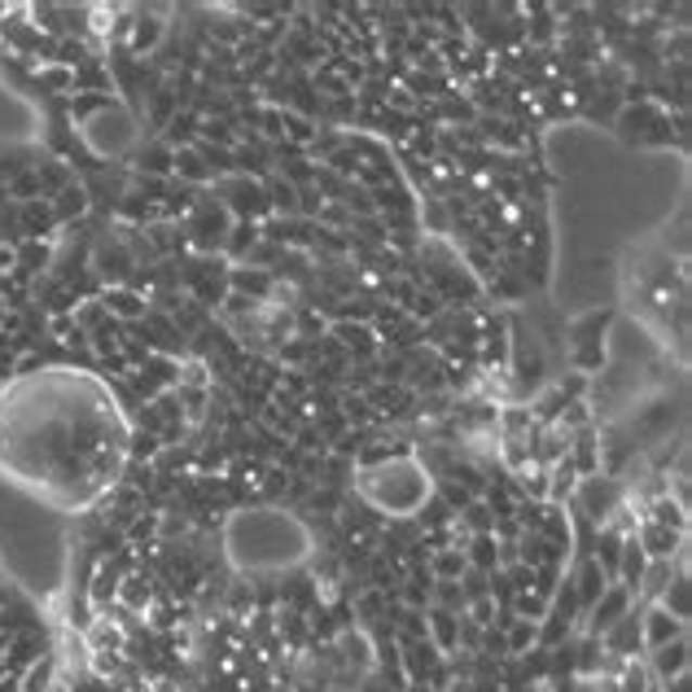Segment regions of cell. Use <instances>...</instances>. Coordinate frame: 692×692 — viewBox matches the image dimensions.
Returning <instances> with one entry per match:
<instances>
[{"label": "cell", "mask_w": 692, "mask_h": 692, "mask_svg": "<svg viewBox=\"0 0 692 692\" xmlns=\"http://www.w3.org/2000/svg\"><path fill=\"white\" fill-rule=\"evenodd\" d=\"M539 640H543V623H535V618H513L509 623V653H526Z\"/></svg>", "instance_id": "cell-19"}, {"label": "cell", "mask_w": 692, "mask_h": 692, "mask_svg": "<svg viewBox=\"0 0 692 692\" xmlns=\"http://www.w3.org/2000/svg\"><path fill=\"white\" fill-rule=\"evenodd\" d=\"M40 84L66 92V88H75V71H66V66H44V71H40Z\"/></svg>", "instance_id": "cell-23"}, {"label": "cell", "mask_w": 692, "mask_h": 692, "mask_svg": "<svg viewBox=\"0 0 692 692\" xmlns=\"http://www.w3.org/2000/svg\"><path fill=\"white\" fill-rule=\"evenodd\" d=\"M657 692H692L688 670H683V675H675V679H666V683H657Z\"/></svg>", "instance_id": "cell-24"}, {"label": "cell", "mask_w": 692, "mask_h": 692, "mask_svg": "<svg viewBox=\"0 0 692 692\" xmlns=\"http://www.w3.org/2000/svg\"><path fill=\"white\" fill-rule=\"evenodd\" d=\"M128 438L119 403L71 369H49L0 399V470L66 509L114 487Z\"/></svg>", "instance_id": "cell-1"}, {"label": "cell", "mask_w": 692, "mask_h": 692, "mask_svg": "<svg viewBox=\"0 0 692 692\" xmlns=\"http://www.w3.org/2000/svg\"><path fill=\"white\" fill-rule=\"evenodd\" d=\"M171 154H176V150H167L163 141H154L150 150H141V171H145V176H167V171H171Z\"/></svg>", "instance_id": "cell-22"}, {"label": "cell", "mask_w": 692, "mask_h": 692, "mask_svg": "<svg viewBox=\"0 0 692 692\" xmlns=\"http://www.w3.org/2000/svg\"><path fill=\"white\" fill-rule=\"evenodd\" d=\"M688 597H692V592H688V565H679V569H675V579L666 584V592L657 597V605H662L670 618L688 623V610H692V605H688Z\"/></svg>", "instance_id": "cell-15"}, {"label": "cell", "mask_w": 692, "mask_h": 692, "mask_svg": "<svg viewBox=\"0 0 692 692\" xmlns=\"http://www.w3.org/2000/svg\"><path fill=\"white\" fill-rule=\"evenodd\" d=\"M438 657H443V653H438L425 636H421V640H403V666H408L412 679H425V675L438 666Z\"/></svg>", "instance_id": "cell-16"}, {"label": "cell", "mask_w": 692, "mask_h": 692, "mask_svg": "<svg viewBox=\"0 0 692 692\" xmlns=\"http://www.w3.org/2000/svg\"><path fill=\"white\" fill-rule=\"evenodd\" d=\"M57 688V662L44 653L40 662L27 666V675L18 679V692H53Z\"/></svg>", "instance_id": "cell-17"}, {"label": "cell", "mask_w": 692, "mask_h": 692, "mask_svg": "<svg viewBox=\"0 0 692 692\" xmlns=\"http://www.w3.org/2000/svg\"><path fill=\"white\" fill-rule=\"evenodd\" d=\"M360 496H364L377 513L412 517V513H421V504H425L434 491H430L425 465H417V460L403 451V456H390V460H382V465H373V470L360 474Z\"/></svg>", "instance_id": "cell-3"}, {"label": "cell", "mask_w": 692, "mask_h": 692, "mask_svg": "<svg viewBox=\"0 0 692 692\" xmlns=\"http://www.w3.org/2000/svg\"><path fill=\"white\" fill-rule=\"evenodd\" d=\"M605 329H610L605 311H592V316L569 324V360L579 369H601V360H605Z\"/></svg>", "instance_id": "cell-6"}, {"label": "cell", "mask_w": 692, "mask_h": 692, "mask_svg": "<svg viewBox=\"0 0 692 692\" xmlns=\"http://www.w3.org/2000/svg\"><path fill=\"white\" fill-rule=\"evenodd\" d=\"M119 579H124V561L119 556H105L92 579H88V605L92 614H114V601H119Z\"/></svg>", "instance_id": "cell-8"}, {"label": "cell", "mask_w": 692, "mask_h": 692, "mask_svg": "<svg viewBox=\"0 0 692 692\" xmlns=\"http://www.w3.org/2000/svg\"><path fill=\"white\" fill-rule=\"evenodd\" d=\"M79 644L88 653H124L128 649V631H124V623L114 618V614H92L88 627H84V636H79Z\"/></svg>", "instance_id": "cell-9"}, {"label": "cell", "mask_w": 692, "mask_h": 692, "mask_svg": "<svg viewBox=\"0 0 692 692\" xmlns=\"http://www.w3.org/2000/svg\"><path fill=\"white\" fill-rule=\"evenodd\" d=\"M171 171H176V176H184V180H193V184L210 180V171H206V163L197 158V150H193V145H180V150L171 154Z\"/></svg>", "instance_id": "cell-21"}, {"label": "cell", "mask_w": 692, "mask_h": 692, "mask_svg": "<svg viewBox=\"0 0 692 692\" xmlns=\"http://www.w3.org/2000/svg\"><path fill=\"white\" fill-rule=\"evenodd\" d=\"M649 657V679L653 683H666V679H675V675H683L688 670V636H679V640H670V644H662V649H653V653H644Z\"/></svg>", "instance_id": "cell-12"}, {"label": "cell", "mask_w": 692, "mask_h": 692, "mask_svg": "<svg viewBox=\"0 0 692 692\" xmlns=\"http://www.w3.org/2000/svg\"><path fill=\"white\" fill-rule=\"evenodd\" d=\"M623 137L636 141V145H670V114L657 110L653 101H636L623 110V119H618Z\"/></svg>", "instance_id": "cell-5"}, {"label": "cell", "mask_w": 692, "mask_h": 692, "mask_svg": "<svg viewBox=\"0 0 692 692\" xmlns=\"http://www.w3.org/2000/svg\"><path fill=\"white\" fill-rule=\"evenodd\" d=\"M460 618H465V614H451V610L430 605V614H425V640L438 653H456L460 649Z\"/></svg>", "instance_id": "cell-13"}, {"label": "cell", "mask_w": 692, "mask_h": 692, "mask_svg": "<svg viewBox=\"0 0 692 692\" xmlns=\"http://www.w3.org/2000/svg\"><path fill=\"white\" fill-rule=\"evenodd\" d=\"M627 504V487L618 478H605V474H592V478H579L574 487V509L584 517H592L597 526H610V517Z\"/></svg>", "instance_id": "cell-4"}, {"label": "cell", "mask_w": 692, "mask_h": 692, "mask_svg": "<svg viewBox=\"0 0 692 692\" xmlns=\"http://www.w3.org/2000/svg\"><path fill=\"white\" fill-rule=\"evenodd\" d=\"M333 333L342 337V346H351L356 356H373L377 351V333L369 324H337Z\"/></svg>", "instance_id": "cell-20"}, {"label": "cell", "mask_w": 692, "mask_h": 692, "mask_svg": "<svg viewBox=\"0 0 692 692\" xmlns=\"http://www.w3.org/2000/svg\"><path fill=\"white\" fill-rule=\"evenodd\" d=\"M228 556H233L238 569H285V565H298L311 548L307 530L290 517V513H277V509H255V513H238L228 522Z\"/></svg>", "instance_id": "cell-2"}, {"label": "cell", "mask_w": 692, "mask_h": 692, "mask_svg": "<svg viewBox=\"0 0 692 692\" xmlns=\"http://www.w3.org/2000/svg\"><path fill=\"white\" fill-rule=\"evenodd\" d=\"M128 49L132 53H145V49H154L158 40H163V23H158V14H137V23H128Z\"/></svg>", "instance_id": "cell-18"}, {"label": "cell", "mask_w": 692, "mask_h": 692, "mask_svg": "<svg viewBox=\"0 0 692 692\" xmlns=\"http://www.w3.org/2000/svg\"><path fill=\"white\" fill-rule=\"evenodd\" d=\"M631 610H636L631 592H627V588H618V584H610V588L601 592V601H597V605L584 614V618H588V636H592V640H601V636H605V631H610L618 618H627Z\"/></svg>", "instance_id": "cell-7"}, {"label": "cell", "mask_w": 692, "mask_h": 692, "mask_svg": "<svg viewBox=\"0 0 692 692\" xmlns=\"http://www.w3.org/2000/svg\"><path fill=\"white\" fill-rule=\"evenodd\" d=\"M679 636H688V623L670 618L662 605H644V610H640V640H644V653H653V649H662V644H670V640H679Z\"/></svg>", "instance_id": "cell-10"}, {"label": "cell", "mask_w": 692, "mask_h": 692, "mask_svg": "<svg viewBox=\"0 0 692 692\" xmlns=\"http://www.w3.org/2000/svg\"><path fill=\"white\" fill-rule=\"evenodd\" d=\"M154 605V579L145 569H124V579H119V601H114V610H124L128 618L132 614H145Z\"/></svg>", "instance_id": "cell-11"}, {"label": "cell", "mask_w": 692, "mask_h": 692, "mask_svg": "<svg viewBox=\"0 0 692 692\" xmlns=\"http://www.w3.org/2000/svg\"><path fill=\"white\" fill-rule=\"evenodd\" d=\"M97 303H101V307H105V316H114V320H141V316L150 311L145 294H141V290H132V285H110Z\"/></svg>", "instance_id": "cell-14"}]
</instances>
